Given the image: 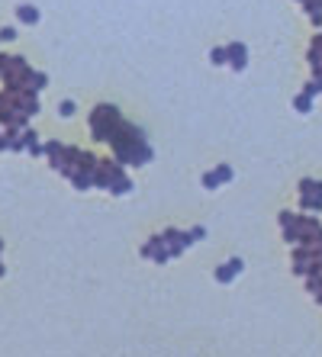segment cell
Masks as SVG:
<instances>
[{
    "label": "cell",
    "instance_id": "obj_1",
    "mask_svg": "<svg viewBox=\"0 0 322 357\" xmlns=\"http://www.w3.org/2000/svg\"><path fill=\"white\" fill-rule=\"evenodd\" d=\"M90 129H94V139L97 142H113L119 135V129H122L119 110H116V106H110V103H103L100 110H94V116H90Z\"/></svg>",
    "mask_w": 322,
    "mask_h": 357
},
{
    "label": "cell",
    "instance_id": "obj_2",
    "mask_svg": "<svg viewBox=\"0 0 322 357\" xmlns=\"http://www.w3.org/2000/svg\"><path fill=\"white\" fill-rule=\"evenodd\" d=\"M245 65H248V49H245L242 42L229 45V68H232V71H245Z\"/></svg>",
    "mask_w": 322,
    "mask_h": 357
},
{
    "label": "cell",
    "instance_id": "obj_3",
    "mask_svg": "<svg viewBox=\"0 0 322 357\" xmlns=\"http://www.w3.org/2000/svg\"><path fill=\"white\" fill-rule=\"evenodd\" d=\"M242 267H245V264H242V257H232V261H229L226 267H219V270H216V280H219V283H232V280H235V273H242Z\"/></svg>",
    "mask_w": 322,
    "mask_h": 357
},
{
    "label": "cell",
    "instance_id": "obj_4",
    "mask_svg": "<svg viewBox=\"0 0 322 357\" xmlns=\"http://www.w3.org/2000/svg\"><path fill=\"white\" fill-rule=\"evenodd\" d=\"M71 180H74V190H87V187H94V171L78 168V171L71 174Z\"/></svg>",
    "mask_w": 322,
    "mask_h": 357
},
{
    "label": "cell",
    "instance_id": "obj_5",
    "mask_svg": "<svg viewBox=\"0 0 322 357\" xmlns=\"http://www.w3.org/2000/svg\"><path fill=\"white\" fill-rule=\"evenodd\" d=\"M300 193H306V196H322V180H300Z\"/></svg>",
    "mask_w": 322,
    "mask_h": 357
},
{
    "label": "cell",
    "instance_id": "obj_6",
    "mask_svg": "<svg viewBox=\"0 0 322 357\" xmlns=\"http://www.w3.org/2000/svg\"><path fill=\"white\" fill-rule=\"evenodd\" d=\"M300 206H303L306 212H322V196H306V193H300Z\"/></svg>",
    "mask_w": 322,
    "mask_h": 357
},
{
    "label": "cell",
    "instance_id": "obj_7",
    "mask_svg": "<svg viewBox=\"0 0 322 357\" xmlns=\"http://www.w3.org/2000/svg\"><path fill=\"white\" fill-rule=\"evenodd\" d=\"M110 193H113V196H126V193H132V180H129L126 174H122V177L116 180V184L110 187Z\"/></svg>",
    "mask_w": 322,
    "mask_h": 357
},
{
    "label": "cell",
    "instance_id": "obj_8",
    "mask_svg": "<svg viewBox=\"0 0 322 357\" xmlns=\"http://www.w3.org/2000/svg\"><path fill=\"white\" fill-rule=\"evenodd\" d=\"M45 84H49V78H45L42 71H29V81H26V87H36V90H42Z\"/></svg>",
    "mask_w": 322,
    "mask_h": 357
},
{
    "label": "cell",
    "instance_id": "obj_9",
    "mask_svg": "<svg viewBox=\"0 0 322 357\" xmlns=\"http://www.w3.org/2000/svg\"><path fill=\"white\" fill-rule=\"evenodd\" d=\"M312 100H316V97H309V94H300V97L293 100L296 113H309V110H312Z\"/></svg>",
    "mask_w": 322,
    "mask_h": 357
},
{
    "label": "cell",
    "instance_id": "obj_10",
    "mask_svg": "<svg viewBox=\"0 0 322 357\" xmlns=\"http://www.w3.org/2000/svg\"><path fill=\"white\" fill-rule=\"evenodd\" d=\"M20 20L23 23H39V10H36V7H20Z\"/></svg>",
    "mask_w": 322,
    "mask_h": 357
},
{
    "label": "cell",
    "instance_id": "obj_11",
    "mask_svg": "<svg viewBox=\"0 0 322 357\" xmlns=\"http://www.w3.org/2000/svg\"><path fill=\"white\" fill-rule=\"evenodd\" d=\"M210 62L213 65H229V49H213L210 52Z\"/></svg>",
    "mask_w": 322,
    "mask_h": 357
},
{
    "label": "cell",
    "instance_id": "obj_12",
    "mask_svg": "<svg viewBox=\"0 0 322 357\" xmlns=\"http://www.w3.org/2000/svg\"><path fill=\"white\" fill-rule=\"evenodd\" d=\"M213 174H216V177H219V184H229V180L235 177V174H232V168H229V164H219V168L213 171Z\"/></svg>",
    "mask_w": 322,
    "mask_h": 357
},
{
    "label": "cell",
    "instance_id": "obj_13",
    "mask_svg": "<svg viewBox=\"0 0 322 357\" xmlns=\"http://www.w3.org/2000/svg\"><path fill=\"white\" fill-rule=\"evenodd\" d=\"M200 184H203L206 190H216V187H222V184H219V177H216L213 171H206V174H203V177H200Z\"/></svg>",
    "mask_w": 322,
    "mask_h": 357
},
{
    "label": "cell",
    "instance_id": "obj_14",
    "mask_svg": "<svg viewBox=\"0 0 322 357\" xmlns=\"http://www.w3.org/2000/svg\"><path fill=\"white\" fill-rule=\"evenodd\" d=\"M161 238H165V245H178V241H181V232H178V229H165V232H161Z\"/></svg>",
    "mask_w": 322,
    "mask_h": 357
},
{
    "label": "cell",
    "instance_id": "obj_15",
    "mask_svg": "<svg viewBox=\"0 0 322 357\" xmlns=\"http://www.w3.org/2000/svg\"><path fill=\"white\" fill-rule=\"evenodd\" d=\"M74 110H78V103H74V100H65V103L58 106V113H61L65 119H68V116H74Z\"/></svg>",
    "mask_w": 322,
    "mask_h": 357
},
{
    "label": "cell",
    "instance_id": "obj_16",
    "mask_svg": "<svg viewBox=\"0 0 322 357\" xmlns=\"http://www.w3.org/2000/svg\"><path fill=\"white\" fill-rule=\"evenodd\" d=\"M33 145H39V139H36L33 129H26V135H23V148H33Z\"/></svg>",
    "mask_w": 322,
    "mask_h": 357
},
{
    "label": "cell",
    "instance_id": "obj_17",
    "mask_svg": "<svg viewBox=\"0 0 322 357\" xmlns=\"http://www.w3.org/2000/svg\"><path fill=\"white\" fill-rule=\"evenodd\" d=\"M187 235H190V241H203V238H206V229H203V225H194Z\"/></svg>",
    "mask_w": 322,
    "mask_h": 357
},
{
    "label": "cell",
    "instance_id": "obj_18",
    "mask_svg": "<svg viewBox=\"0 0 322 357\" xmlns=\"http://www.w3.org/2000/svg\"><path fill=\"white\" fill-rule=\"evenodd\" d=\"M151 257H155V261H158V264H165V261H168V257H171V251H168V248H165V245H161V248H155V254H151Z\"/></svg>",
    "mask_w": 322,
    "mask_h": 357
},
{
    "label": "cell",
    "instance_id": "obj_19",
    "mask_svg": "<svg viewBox=\"0 0 322 357\" xmlns=\"http://www.w3.org/2000/svg\"><path fill=\"white\" fill-rule=\"evenodd\" d=\"M303 94H309V97H319V81H309V84L303 87Z\"/></svg>",
    "mask_w": 322,
    "mask_h": 357
},
{
    "label": "cell",
    "instance_id": "obj_20",
    "mask_svg": "<svg viewBox=\"0 0 322 357\" xmlns=\"http://www.w3.org/2000/svg\"><path fill=\"white\" fill-rule=\"evenodd\" d=\"M293 219H296V212H280V229H283V225H290Z\"/></svg>",
    "mask_w": 322,
    "mask_h": 357
},
{
    "label": "cell",
    "instance_id": "obj_21",
    "mask_svg": "<svg viewBox=\"0 0 322 357\" xmlns=\"http://www.w3.org/2000/svg\"><path fill=\"white\" fill-rule=\"evenodd\" d=\"M0 39H4V42H13V39H17V33H13V29H4V33H0Z\"/></svg>",
    "mask_w": 322,
    "mask_h": 357
}]
</instances>
